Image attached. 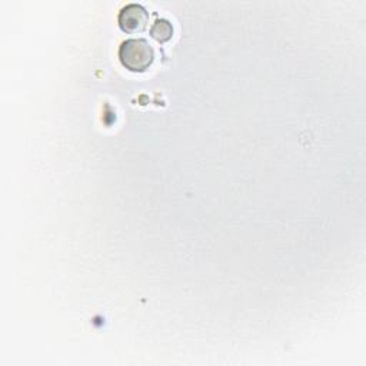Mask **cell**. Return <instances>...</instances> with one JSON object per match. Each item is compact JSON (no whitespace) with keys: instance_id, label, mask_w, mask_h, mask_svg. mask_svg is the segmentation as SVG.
Returning a JSON list of instances; mask_svg holds the SVG:
<instances>
[{"instance_id":"obj_1","label":"cell","mask_w":366,"mask_h":366,"mask_svg":"<svg viewBox=\"0 0 366 366\" xmlns=\"http://www.w3.org/2000/svg\"><path fill=\"white\" fill-rule=\"evenodd\" d=\"M154 53L143 39H129L119 49L120 63L130 71H144L153 61Z\"/></svg>"},{"instance_id":"obj_2","label":"cell","mask_w":366,"mask_h":366,"mask_svg":"<svg viewBox=\"0 0 366 366\" xmlns=\"http://www.w3.org/2000/svg\"><path fill=\"white\" fill-rule=\"evenodd\" d=\"M117 21L123 31L136 33V31H142L147 26L149 14L143 6L132 3L122 9V11L119 13Z\"/></svg>"},{"instance_id":"obj_3","label":"cell","mask_w":366,"mask_h":366,"mask_svg":"<svg viewBox=\"0 0 366 366\" xmlns=\"http://www.w3.org/2000/svg\"><path fill=\"white\" fill-rule=\"evenodd\" d=\"M173 34V27L170 24V21L164 20V19H160V20H156L153 23V26L150 27V36L160 41V43H164L167 41Z\"/></svg>"}]
</instances>
